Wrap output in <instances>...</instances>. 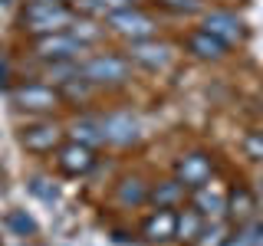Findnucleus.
Here are the masks:
<instances>
[{"instance_id": "27", "label": "nucleus", "mask_w": 263, "mask_h": 246, "mask_svg": "<svg viewBox=\"0 0 263 246\" xmlns=\"http://www.w3.org/2000/svg\"><path fill=\"white\" fill-rule=\"evenodd\" d=\"M243 151H247V158H253L257 164H263V135H260V131H250V135L243 138Z\"/></svg>"}, {"instance_id": "25", "label": "nucleus", "mask_w": 263, "mask_h": 246, "mask_svg": "<svg viewBox=\"0 0 263 246\" xmlns=\"http://www.w3.org/2000/svg\"><path fill=\"white\" fill-rule=\"evenodd\" d=\"M4 227L10 230L13 236H33V233H36V223L27 217V210H10L4 217Z\"/></svg>"}, {"instance_id": "4", "label": "nucleus", "mask_w": 263, "mask_h": 246, "mask_svg": "<svg viewBox=\"0 0 263 246\" xmlns=\"http://www.w3.org/2000/svg\"><path fill=\"white\" fill-rule=\"evenodd\" d=\"M102 23H105V30H109V33H115V36H122V39H128V43L158 36V23H155V16H148L145 10H138V7H128V10L109 13Z\"/></svg>"}, {"instance_id": "17", "label": "nucleus", "mask_w": 263, "mask_h": 246, "mask_svg": "<svg viewBox=\"0 0 263 246\" xmlns=\"http://www.w3.org/2000/svg\"><path fill=\"white\" fill-rule=\"evenodd\" d=\"M187 53H191L194 59H204V63H220L227 56V46L220 43V39H214L211 33L194 30V33H187Z\"/></svg>"}, {"instance_id": "9", "label": "nucleus", "mask_w": 263, "mask_h": 246, "mask_svg": "<svg viewBox=\"0 0 263 246\" xmlns=\"http://www.w3.org/2000/svg\"><path fill=\"white\" fill-rule=\"evenodd\" d=\"M201 30L211 33L214 39H220L227 49L247 39L243 20H240L237 13H230V10H208V13H204V20H201Z\"/></svg>"}, {"instance_id": "22", "label": "nucleus", "mask_w": 263, "mask_h": 246, "mask_svg": "<svg viewBox=\"0 0 263 246\" xmlns=\"http://www.w3.org/2000/svg\"><path fill=\"white\" fill-rule=\"evenodd\" d=\"M257 233H260V217H253L247 223L230 227V236L224 240V246H257Z\"/></svg>"}, {"instance_id": "21", "label": "nucleus", "mask_w": 263, "mask_h": 246, "mask_svg": "<svg viewBox=\"0 0 263 246\" xmlns=\"http://www.w3.org/2000/svg\"><path fill=\"white\" fill-rule=\"evenodd\" d=\"M230 220L224 217V220H208L204 223V230H201V236L191 243V246H224V240L230 236Z\"/></svg>"}, {"instance_id": "28", "label": "nucleus", "mask_w": 263, "mask_h": 246, "mask_svg": "<svg viewBox=\"0 0 263 246\" xmlns=\"http://www.w3.org/2000/svg\"><path fill=\"white\" fill-rule=\"evenodd\" d=\"M99 10H102V16L109 13H119V10H128V7H135V0H96Z\"/></svg>"}, {"instance_id": "11", "label": "nucleus", "mask_w": 263, "mask_h": 246, "mask_svg": "<svg viewBox=\"0 0 263 246\" xmlns=\"http://www.w3.org/2000/svg\"><path fill=\"white\" fill-rule=\"evenodd\" d=\"M191 207L201 213L204 220H224L227 217V191L217 180H208V184H201V187L191 191Z\"/></svg>"}, {"instance_id": "5", "label": "nucleus", "mask_w": 263, "mask_h": 246, "mask_svg": "<svg viewBox=\"0 0 263 246\" xmlns=\"http://www.w3.org/2000/svg\"><path fill=\"white\" fill-rule=\"evenodd\" d=\"M66 141V128L60 125V121L46 118V115H40V118L27 121V125L20 128V145L27 148L30 154H49L56 151Z\"/></svg>"}, {"instance_id": "14", "label": "nucleus", "mask_w": 263, "mask_h": 246, "mask_svg": "<svg viewBox=\"0 0 263 246\" xmlns=\"http://www.w3.org/2000/svg\"><path fill=\"white\" fill-rule=\"evenodd\" d=\"M142 236H145L148 243H168V240H175V210L155 207L142 220Z\"/></svg>"}, {"instance_id": "1", "label": "nucleus", "mask_w": 263, "mask_h": 246, "mask_svg": "<svg viewBox=\"0 0 263 246\" xmlns=\"http://www.w3.org/2000/svg\"><path fill=\"white\" fill-rule=\"evenodd\" d=\"M79 76L96 89H119L132 82V63L119 53H96L79 59Z\"/></svg>"}, {"instance_id": "15", "label": "nucleus", "mask_w": 263, "mask_h": 246, "mask_svg": "<svg viewBox=\"0 0 263 246\" xmlns=\"http://www.w3.org/2000/svg\"><path fill=\"white\" fill-rule=\"evenodd\" d=\"M184 194H187V187L181 184L178 177H171V180H158V184H148V203H152V207L178 210L181 203H184Z\"/></svg>"}, {"instance_id": "7", "label": "nucleus", "mask_w": 263, "mask_h": 246, "mask_svg": "<svg viewBox=\"0 0 263 246\" xmlns=\"http://www.w3.org/2000/svg\"><path fill=\"white\" fill-rule=\"evenodd\" d=\"M125 59H128L132 66H138V69L161 72V69H168V66H171V59H175V49H171L168 43H161L158 36H152V39H135V43H128Z\"/></svg>"}, {"instance_id": "24", "label": "nucleus", "mask_w": 263, "mask_h": 246, "mask_svg": "<svg viewBox=\"0 0 263 246\" xmlns=\"http://www.w3.org/2000/svg\"><path fill=\"white\" fill-rule=\"evenodd\" d=\"M27 187H30V194L36 197V200H43V203H56V200H60V187H56L49 177H43V174H33L27 180Z\"/></svg>"}, {"instance_id": "19", "label": "nucleus", "mask_w": 263, "mask_h": 246, "mask_svg": "<svg viewBox=\"0 0 263 246\" xmlns=\"http://www.w3.org/2000/svg\"><path fill=\"white\" fill-rule=\"evenodd\" d=\"M204 223L208 220L201 217L194 207H184V210H175V240H181V243H187L191 246L197 236H201V230H204Z\"/></svg>"}, {"instance_id": "18", "label": "nucleus", "mask_w": 263, "mask_h": 246, "mask_svg": "<svg viewBox=\"0 0 263 246\" xmlns=\"http://www.w3.org/2000/svg\"><path fill=\"white\" fill-rule=\"evenodd\" d=\"M115 203L125 210H138L148 203V184L142 177H122L115 184Z\"/></svg>"}, {"instance_id": "8", "label": "nucleus", "mask_w": 263, "mask_h": 246, "mask_svg": "<svg viewBox=\"0 0 263 246\" xmlns=\"http://www.w3.org/2000/svg\"><path fill=\"white\" fill-rule=\"evenodd\" d=\"M99 125H102L105 145H112V148H128V145L138 141V135H142V125H138V118L128 109L109 112L105 118H99Z\"/></svg>"}, {"instance_id": "26", "label": "nucleus", "mask_w": 263, "mask_h": 246, "mask_svg": "<svg viewBox=\"0 0 263 246\" xmlns=\"http://www.w3.org/2000/svg\"><path fill=\"white\" fill-rule=\"evenodd\" d=\"M158 4L171 13H201L204 10V0H158Z\"/></svg>"}, {"instance_id": "20", "label": "nucleus", "mask_w": 263, "mask_h": 246, "mask_svg": "<svg viewBox=\"0 0 263 246\" xmlns=\"http://www.w3.org/2000/svg\"><path fill=\"white\" fill-rule=\"evenodd\" d=\"M69 33H72V36H76L79 43L89 49V46H96L99 39L105 36V27L96 20V16H72V23H69Z\"/></svg>"}, {"instance_id": "32", "label": "nucleus", "mask_w": 263, "mask_h": 246, "mask_svg": "<svg viewBox=\"0 0 263 246\" xmlns=\"http://www.w3.org/2000/svg\"><path fill=\"white\" fill-rule=\"evenodd\" d=\"M63 4H66V0H63Z\"/></svg>"}, {"instance_id": "13", "label": "nucleus", "mask_w": 263, "mask_h": 246, "mask_svg": "<svg viewBox=\"0 0 263 246\" xmlns=\"http://www.w3.org/2000/svg\"><path fill=\"white\" fill-rule=\"evenodd\" d=\"M260 217V200L257 194L250 191V187H234V191L227 194V220L230 223H247V220Z\"/></svg>"}, {"instance_id": "16", "label": "nucleus", "mask_w": 263, "mask_h": 246, "mask_svg": "<svg viewBox=\"0 0 263 246\" xmlns=\"http://www.w3.org/2000/svg\"><path fill=\"white\" fill-rule=\"evenodd\" d=\"M66 141L86 145V148H92V151H96L99 145H105L99 118H89V115H79V118H72V121H69V128H66Z\"/></svg>"}, {"instance_id": "3", "label": "nucleus", "mask_w": 263, "mask_h": 246, "mask_svg": "<svg viewBox=\"0 0 263 246\" xmlns=\"http://www.w3.org/2000/svg\"><path fill=\"white\" fill-rule=\"evenodd\" d=\"M10 102L16 105L20 112H30V115H49L63 105L60 98V89L49 86V82H16L10 89Z\"/></svg>"}, {"instance_id": "23", "label": "nucleus", "mask_w": 263, "mask_h": 246, "mask_svg": "<svg viewBox=\"0 0 263 246\" xmlns=\"http://www.w3.org/2000/svg\"><path fill=\"white\" fill-rule=\"evenodd\" d=\"M79 76V59H63V63H46V79H53L49 86L60 89L63 82L76 79Z\"/></svg>"}, {"instance_id": "2", "label": "nucleus", "mask_w": 263, "mask_h": 246, "mask_svg": "<svg viewBox=\"0 0 263 246\" xmlns=\"http://www.w3.org/2000/svg\"><path fill=\"white\" fill-rule=\"evenodd\" d=\"M72 7L63 4V0H30L23 7V30H30L33 36H43V33H60L69 30L72 23Z\"/></svg>"}, {"instance_id": "31", "label": "nucleus", "mask_w": 263, "mask_h": 246, "mask_svg": "<svg viewBox=\"0 0 263 246\" xmlns=\"http://www.w3.org/2000/svg\"><path fill=\"white\" fill-rule=\"evenodd\" d=\"M260 135H263V128H260Z\"/></svg>"}, {"instance_id": "12", "label": "nucleus", "mask_w": 263, "mask_h": 246, "mask_svg": "<svg viewBox=\"0 0 263 246\" xmlns=\"http://www.w3.org/2000/svg\"><path fill=\"white\" fill-rule=\"evenodd\" d=\"M56 161H60V168L66 174L79 177V174H89L96 168V151L86 145H76V141H63L56 148Z\"/></svg>"}, {"instance_id": "6", "label": "nucleus", "mask_w": 263, "mask_h": 246, "mask_svg": "<svg viewBox=\"0 0 263 246\" xmlns=\"http://www.w3.org/2000/svg\"><path fill=\"white\" fill-rule=\"evenodd\" d=\"M86 46L72 36L69 30L60 33H43V36H33V56L43 63H63V59H82Z\"/></svg>"}, {"instance_id": "29", "label": "nucleus", "mask_w": 263, "mask_h": 246, "mask_svg": "<svg viewBox=\"0 0 263 246\" xmlns=\"http://www.w3.org/2000/svg\"><path fill=\"white\" fill-rule=\"evenodd\" d=\"M253 194H257V200H260V210H263V174H260V184H257V191H253Z\"/></svg>"}, {"instance_id": "10", "label": "nucleus", "mask_w": 263, "mask_h": 246, "mask_svg": "<svg viewBox=\"0 0 263 246\" xmlns=\"http://www.w3.org/2000/svg\"><path fill=\"white\" fill-rule=\"evenodd\" d=\"M175 177L187 187V191H194V187L208 184V180L214 177V158H211L208 151H187V154H181V158L175 161Z\"/></svg>"}, {"instance_id": "30", "label": "nucleus", "mask_w": 263, "mask_h": 246, "mask_svg": "<svg viewBox=\"0 0 263 246\" xmlns=\"http://www.w3.org/2000/svg\"><path fill=\"white\" fill-rule=\"evenodd\" d=\"M260 105H263V95H260Z\"/></svg>"}]
</instances>
